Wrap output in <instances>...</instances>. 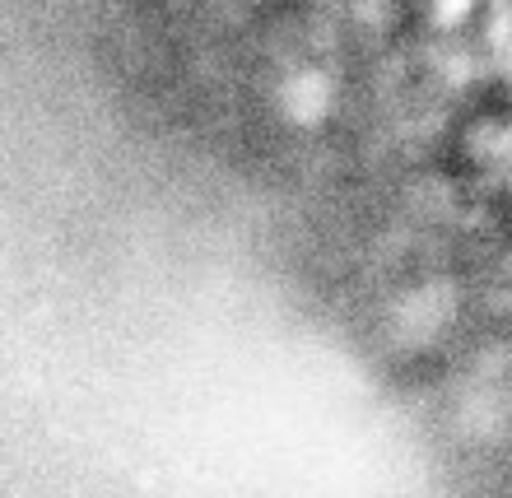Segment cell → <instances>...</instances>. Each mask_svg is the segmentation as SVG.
Listing matches in <instances>:
<instances>
[{
    "mask_svg": "<svg viewBox=\"0 0 512 498\" xmlns=\"http://www.w3.org/2000/svg\"><path fill=\"white\" fill-rule=\"evenodd\" d=\"M405 38L415 42H485L499 0H396Z\"/></svg>",
    "mask_w": 512,
    "mask_h": 498,
    "instance_id": "6da1fadb",
    "label": "cell"
},
{
    "mask_svg": "<svg viewBox=\"0 0 512 498\" xmlns=\"http://www.w3.org/2000/svg\"><path fill=\"white\" fill-rule=\"evenodd\" d=\"M503 28H508V47H512V0H503Z\"/></svg>",
    "mask_w": 512,
    "mask_h": 498,
    "instance_id": "7a4b0ae2",
    "label": "cell"
}]
</instances>
